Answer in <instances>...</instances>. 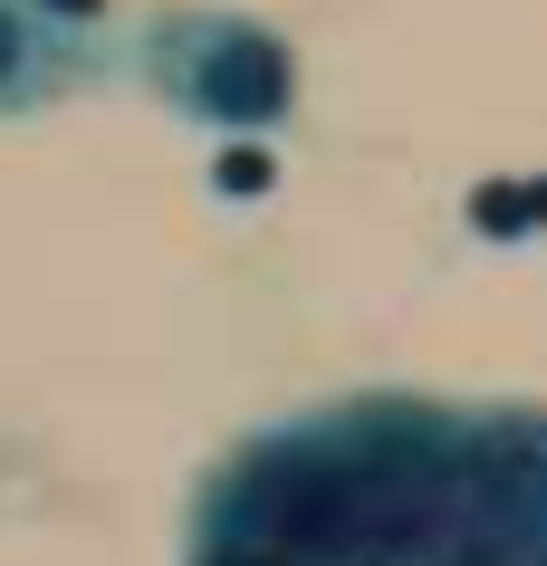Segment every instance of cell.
Masks as SVG:
<instances>
[{"label":"cell","instance_id":"7","mask_svg":"<svg viewBox=\"0 0 547 566\" xmlns=\"http://www.w3.org/2000/svg\"><path fill=\"white\" fill-rule=\"evenodd\" d=\"M442 566H509V557H490V547H471V537H461V547H452Z\"/></svg>","mask_w":547,"mask_h":566},{"label":"cell","instance_id":"6","mask_svg":"<svg viewBox=\"0 0 547 566\" xmlns=\"http://www.w3.org/2000/svg\"><path fill=\"white\" fill-rule=\"evenodd\" d=\"M182 566H278V557L241 547V537H192V557H182Z\"/></svg>","mask_w":547,"mask_h":566},{"label":"cell","instance_id":"2","mask_svg":"<svg viewBox=\"0 0 547 566\" xmlns=\"http://www.w3.org/2000/svg\"><path fill=\"white\" fill-rule=\"evenodd\" d=\"M125 49H135V77L154 106L221 145H270L298 116V49L250 10H212V0L182 10L173 0V10H145Z\"/></svg>","mask_w":547,"mask_h":566},{"label":"cell","instance_id":"1","mask_svg":"<svg viewBox=\"0 0 547 566\" xmlns=\"http://www.w3.org/2000/svg\"><path fill=\"white\" fill-rule=\"evenodd\" d=\"M192 537L278 566H442L461 547V403L346 394L270 422L202 480Z\"/></svg>","mask_w":547,"mask_h":566},{"label":"cell","instance_id":"8","mask_svg":"<svg viewBox=\"0 0 547 566\" xmlns=\"http://www.w3.org/2000/svg\"><path fill=\"white\" fill-rule=\"evenodd\" d=\"M538 566H547V557H538Z\"/></svg>","mask_w":547,"mask_h":566},{"label":"cell","instance_id":"4","mask_svg":"<svg viewBox=\"0 0 547 566\" xmlns=\"http://www.w3.org/2000/svg\"><path fill=\"white\" fill-rule=\"evenodd\" d=\"M106 59H116V39L59 30L39 0H0V125L67 106L77 87H96V77H106Z\"/></svg>","mask_w":547,"mask_h":566},{"label":"cell","instance_id":"5","mask_svg":"<svg viewBox=\"0 0 547 566\" xmlns=\"http://www.w3.org/2000/svg\"><path fill=\"white\" fill-rule=\"evenodd\" d=\"M221 182H231V192H270V154H260V145H231V154H221Z\"/></svg>","mask_w":547,"mask_h":566},{"label":"cell","instance_id":"3","mask_svg":"<svg viewBox=\"0 0 547 566\" xmlns=\"http://www.w3.org/2000/svg\"><path fill=\"white\" fill-rule=\"evenodd\" d=\"M461 537L509 566L547 557V403H461Z\"/></svg>","mask_w":547,"mask_h":566}]
</instances>
